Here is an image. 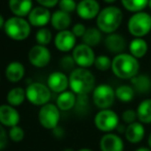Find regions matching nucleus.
<instances>
[{"mask_svg": "<svg viewBox=\"0 0 151 151\" xmlns=\"http://www.w3.org/2000/svg\"><path fill=\"white\" fill-rule=\"evenodd\" d=\"M96 79L93 74L86 68L73 69L69 75V86L76 96L88 95L95 90Z\"/></svg>", "mask_w": 151, "mask_h": 151, "instance_id": "1", "label": "nucleus"}, {"mask_svg": "<svg viewBox=\"0 0 151 151\" xmlns=\"http://www.w3.org/2000/svg\"><path fill=\"white\" fill-rule=\"evenodd\" d=\"M111 69L113 74L120 79H129L138 75L140 69V64L138 59L131 54L116 55L112 60Z\"/></svg>", "mask_w": 151, "mask_h": 151, "instance_id": "2", "label": "nucleus"}, {"mask_svg": "<svg viewBox=\"0 0 151 151\" xmlns=\"http://www.w3.org/2000/svg\"><path fill=\"white\" fill-rule=\"evenodd\" d=\"M123 14L120 8L116 6H108L100 12L97 17V26L99 30L104 33H114L119 28L122 22Z\"/></svg>", "mask_w": 151, "mask_h": 151, "instance_id": "3", "label": "nucleus"}, {"mask_svg": "<svg viewBox=\"0 0 151 151\" xmlns=\"http://www.w3.org/2000/svg\"><path fill=\"white\" fill-rule=\"evenodd\" d=\"M3 28L6 35L17 41L27 39L31 33V25L25 19L20 17L9 18L5 22Z\"/></svg>", "mask_w": 151, "mask_h": 151, "instance_id": "4", "label": "nucleus"}, {"mask_svg": "<svg viewBox=\"0 0 151 151\" xmlns=\"http://www.w3.org/2000/svg\"><path fill=\"white\" fill-rule=\"evenodd\" d=\"M127 29L136 38H142L147 35L151 30V16L144 12H136L129 18Z\"/></svg>", "mask_w": 151, "mask_h": 151, "instance_id": "5", "label": "nucleus"}, {"mask_svg": "<svg viewBox=\"0 0 151 151\" xmlns=\"http://www.w3.org/2000/svg\"><path fill=\"white\" fill-rule=\"evenodd\" d=\"M26 98L31 104L42 107L48 104L52 98V91L45 84L33 82L26 88Z\"/></svg>", "mask_w": 151, "mask_h": 151, "instance_id": "6", "label": "nucleus"}, {"mask_svg": "<svg viewBox=\"0 0 151 151\" xmlns=\"http://www.w3.org/2000/svg\"><path fill=\"white\" fill-rule=\"evenodd\" d=\"M115 90L109 84H99L93 91V104L99 109H109L115 101Z\"/></svg>", "mask_w": 151, "mask_h": 151, "instance_id": "7", "label": "nucleus"}, {"mask_svg": "<svg viewBox=\"0 0 151 151\" xmlns=\"http://www.w3.org/2000/svg\"><path fill=\"white\" fill-rule=\"evenodd\" d=\"M95 125L99 131L103 133H110L119 125V116L111 109L100 110L95 116Z\"/></svg>", "mask_w": 151, "mask_h": 151, "instance_id": "8", "label": "nucleus"}, {"mask_svg": "<svg viewBox=\"0 0 151 151\" xmlns=\"http://www.w3.org/2000/svg\"><path fill=\"white\" fill-rule=\"evenodd\" d=\"M60 109L55 104H46L42 106L38 113V120L40 124L46 129H55L58 127L60 121Z\"/></svg>", "mask_w": 151, "mask_h": 151, "instance_id": "9", "label": "nucleus"}, {"mask_svg": "<svg viewBox=\"0 0 151 151\" xmlns=\"http://www.w3.org/2000/svg\"><path fill=\"white\" fill-rule=\"evenodd\" d=\"M72 57L76 65L79 66V68H86V69L93 66L96 60L93 48L84 43L78 44L74 47L72 52Z\"/></svg>", "mask_w": 151, "mask_h": 151, "instance_id": "10", "label": "nucleus"}, {"mask_svg": "<svg viewBox=\"0 0 151 151\" xmlns=\"http://www.w3.org/2000/svg\"><path fill=\"white\" fill-rule=\"evenodd\" d=\"M50 52L47 47L43 45L36 44L29 50L28 59L29 62L37 68H43L47 66L50 62Z\"/></svg>", "mask_w": 151, "mask_h": 151, "instance_id": "11", "label": "nucleus"}, {"mask_svg": "<svg viewBox=\"0 0 151 151\" xmlns=\"http://www.w3.org/2000/svg\"><path fill=\"white\" fill-rule=\"evenodd\" d=\"M76 12L79 18L83 20H91L99 16L100 4L97 0H81L77 3Z\"/></svg>", "mask_w": 151, "mask_h": 151, "instance_id": "12", "label": "nucleus"}, {"mask_svg": "<svg viewBox=\"0 0 151 151\" xmlns=\"http://www.w3.org/2000/svg\"><path fill=\"white\" fill-rule=\"evenodd\" d=\"M52 19L50 10L43 6H36L31 10L28 14L29 24L34 27H43L47 25V23Z\"/></svg>", "mask_w": 151, "mask_h": 151, "instance_id": "13", "label": "nucleus"}, {"mask_svg": "<svg viewBox=\"0 0 151 151\" xmlns=\"http://www.w3.org/2000/svg\"><path fill=\"white\" fill-rule=\"evenodd\" d=\"M76 43V37L72 31L69 30H64L60 31L56 35L55 38V45L59 50L64 52H70V50H74Z\"/></svg>", "mask_w": 151, "mask_h": 151, "instance_id": "14", "label": "nucleus"}, {"mask_svg": "<svg viewBox=\"0 0 151 151\" xmlns=\"http://www.w3.org/2000/svg\"><path fill=\"white\" fill-rule=\"evenodd\" d=\"M20 122V113L10 105H0V124L14 127Z\"/></svg>", "mask_w": 151, "mask_h": 151, "instance_id": "15", "label": "nucleus"}, {"mask_svg": "<svg viewBox=\"0 0 151 151\" xmlns=\"http://www.w3.org/2000/svg\"><path fill=\"white\" fill-rule=\"evenodd\" d=\"M47 86L54 93H61L66 91L69 86V77H67L63 72H52L47 78Z\"/></svg>", "mask_w": 151, "mask_h": 151, "instance_id": "16", "label": "nucleus"}, {"mask_svg": "<svg viewBox=\"0 0 151 151\" xmlns=\"http://www.w3.org/2000/svg\"><path fill=\"white\" fill-rule=\"evenodd\" d=\"M101 151H123L124 143L122 139L116 134H105L100 140Z\"/></svg>", "mask_w": 151, "mask_h": 151, "instance_id": "17", "label": "nucleus"}, {"mask_svg": "<svg viewBox=\"0 0 151 151\" xmlns=\"http://www.w3.org/2000/svg\"><path fill=\"white\" fill-rule=\"evenodd\" d=\"M125 139L132 144H138L145 137V127L143 123L136 121L125 127Z\"/></svg>", "mask_w": 151, "mask_h": 151, "instance_id": "18", "label": "nucleus"}, {"mask_svg": "<svg viewBox=\"0 0 151 151\" xmlns=\"http://www.w3.org/2000/svg\"><path fill=\"white\" fill-rule=\"evenodd\" d=\"M125 45H127L125 39L120 34L111 33L105 38L106 48L112 54H122V52L125 48Z\"/></svg>", "mask_w": 151, "mask_h": 151, "instance_id": "19", "label": "nucleus"}, {"mask_svg": "<svg viewBox=\"0 0 151 151\" xmlns=\"http://www.w3.org/2000/svg\"><path fill=\"white\" fill-rule=\"evenodd\" d=\"M8 4H9V8L12 14L20 18L28 16L33 9L32 0H9Z\"/></svg>", "mask_w": 151, "mask_h": 151, "instance_id": "20", "label": "nucleus"}, {"mask_svg": "<svg viewBox=\"0 0 151 151\" xmlns=\"http://www.w3.org/2000/svg\"><path fill=\"white\" fill-rule=\"evenodd\" d=\"M76 102H77V97L75 93L72 91H66L59 93L56 105L62 111H68L76 105Z\"/></svg>", "mask_w": 151, "mask_h": 151, "instance_id": "21", "label": "nucleus"}, {"mask_svg": "<svg viewBox=\"0 0 151 151\" xmlns=\"http://www.w3.org/2000/svg\"><path fill=\"white\" fill-rule=\"evenodd\" d=\"M71 17L68 12H65L63 10L59 9L55 12L52 14V19H50V23L52 26L54 27L56 30L64 31L67 30L68 27L71 24Z\"/></svg>", "mask_w": 151, "mask_h": 151, "instance_id": "22", "label": "nucleus"}, {"mask_svg": "<svg viewBox=\"0 0 151 151\" xmlns=\"http://www.w3.org/2000/svg\"><path fill=\"white\" fill-rule=\"evenodd\" d=\"M25 75V67L20 62H12L5 69V76L10 82H19Z\"/></svg>", "mask_w": 151, "mask_h": 151, "instance_id": "23", "label": "nucleus"}, {"mask_svg": "<svg viewBox=\"0 0 151 151\" xmlns=\"http://www.w3.org/2000/svg\"><path fill=\"white\" fill-rule=\"evenodd\" d=\"M131 83L136 93H148L151 91V78L145 74H138L131 79Z\"/></svg>", "mask_w": 151, "mask_h": 151, "instance_id": "24", "label": "nucleus"}, {"mask_svg": "<svg viewBox=\"0 0 151 151\" xmlns=\"http://www.w3.org/2000/svg\"><path fill=\"white\" fill-rule=\"evenodd\" d=\"M138 120L141 123H151V99H146L138 105L137 108Z\"/></svg>", "mask_w": 151, "mask_h": 151, "instance_id": "25", "label": "nucleus"}, {"mask_svg": "<svg viewBox=\"0 0 151 151\" xmlns=\"http://www.w3.org/2000/svg\"><path fill=\"white\" fill-rule=\"evenodd\" d=\"M148 50V44L142 38H135L129 43V52L136 59H141L146 55Z\"/></svg>", "mask_w": 151, "mask_h": 151, "instance_id": "26", "label": "nucleus"}, {"mask_svg": "<svg viewBox=\"0 0 151 151\" xmlns=\"http://www.w3.org/2000/svg\"><path fill=\"white\" fill-rule=\"evenodd\" d=\"M6 99H7L8 105L12 106V107L20 106L21 104L24 103L25 99H26V91L20 86L14 88L8 91Z\"/></svg>", "mask_w": 151, "mask_h": 151, "instance_id": "27", "label": "nucleus"}, {"mask_svg": "<svg viewBox=\"0 0 151 151\" xmlns=\"http://www.w3.org/2000/svg\"><path fill=\"white\" fill-rule=\"evenodd\" d=\"M135 90L132 86L122 84L115 90V97L121 103H129L135 98Z\"/></svg>", "mask_w": 151, "mask_h": 151, "instance_id": "28", "label": "nucleus"}, {"mask_svg": "<svg viewBox=\"0 0 151 151\" xmlns=\"http://www.w3.org/2000/svg\"><path fill=\"white\" fill-rule=\"evenodd\" d=\"M102 40V33L99 30V28H88L84 33V35L82 36V41L84 44L88 46H96L101 42Z\"/></svg>", "mask_w": 151, "mask_h": 151, "instance_id": "29", "label": "nucleus"}, {"mask_svg": "<svg viewBox=\"0 0 151 151\" xmlns=\"http://www.w3.org/2000/svg\"><path fill=\"white\" fill-rule=\"evenodd\" d=\"M121 3L129 12H140L148 5L149 0H121Z\"/></svg>", "mask_w": 151, "mask_h": 151, "instance_id": "30", "label": "nucleus"}, {"mask_svg": "<svg viewBox=\"0 0 151 151\" xmlns=\"http://www.w3.org/2000/svg\"><path fill=\"white\" fill-rule=\"evenodd\" d=\"M36 41L39 45H43L45 46L46 44H48L52 40V32H50L48 29H45V28H42L40 30L37 31L36 33Z\"/></svg>", "mask_w": 151, "mask_h": 151, "instance_id": "31", "label": "nucleus"}, {"mask_svg": "<svg viewBox=\"0 0 151 151\" xmlns=\"http://www.w3.org/2000/svg\"><path fill=\"white\" fill-rule=\"evenodd\" d=\"M93 65L100 71H107V70H109L111 68L112 60H110L109 57L105 56V55H102V56H99L96 58Z\"/></svg>", "mask_w": 151, "mask_h": 151, "instance_id": "32", "label": "nucleus"}, {"mask_svg": "<svg viewBox=\"0 0 151 151\" xmlns=\"http://www.w3.org/2000/svg\"><path fill=\"white\" fill-rule=\"evenodd\" d=\"M8 136L14 142H21L25 137V132L19 125H16L14 127H10L9 132H8Z\"/></svg>", "mask_w": 151, "mask_h": 151, "instance_id": "33", "label": "nucleus"}, {"mask_svg": "<svg viewBox=\"0 0 151 151\" xmlns=\"http://www.w3.org/2000/svg\"><path fill=\"white\" fill-rule=\"evenodd\" d=\"M59 6H60L61 10L70 14V12L76 10L77 4H76V2L74 0H60L59 1Z\"/></svg>", "mask_w": 151, "mask_h": 151, "instance_id": "34", "label": "nucleus"}, {"mask_svg": "<svg viewBox=\"0 0 151 151\" xmlns=\"http://www.w3.org/2000/svg\"><path fill=\"white\" fill-rule=\"evenodd\" d=\"M121 118L124 122H127V124H131L133 122H136V119H138L137 116V111L133 109H127L125 111L122 112L121 114Z\"/></svg>", "mask_w": 151, "mask_h": 151, "instance_id": "35", "label": "nucleus"}, {"mask_svg": "<svg viewBox=\"0 0 151 151\" xmlns=\"http://www.w3.org/2000/svg\"><path fill=\"white\" fill-rule=\"evenodd\" d=\"M61 67L65 70H71L75 65V61H74L72 56H65L61 59Z\"/></svg>", "mask_w": 151, "mask_h": 151, "instance_id": "36", "label": "nucleus"}, {"mask_svg": "<svg viewBox=\"0 0 151 151\" xmlns=\"http://www.w3.org/2000/svg\"><path fill=\"white\" fill-rule=\"evenodd\" d=\"M86 26L83 24H80V23L75 24L73 26V28H72V33L75 35V37H82L84 35V33H86Z\"/></svg>", "mask_w": 151, "mask_h": 151, "instance_id": "37", "label": "nucleus"}, {"mask_svg": "<svg viewBox=\"0 0 151 151\" xmlns=\"http://www.w3.org/2000/svg\"><path fill=\"white\" fill-rule=\"evenodd\" d=\"M6 143H7V134H6L3 125L0 124V151L5 147Z\"/></svg>", "mask_w": 151, "mask_h": 151, "instance_id": "38", "label": "nucleus"}, {"mask_svg": "<svg viewBox=\"0 0 151 151\" xmlns=\"http://www.w3.org/2000/svg\"><path fill=\"white\" fill-rule=\"evenodd\" d=\"M38 3L43 7H54L57 3H59L60 0H36Z\"/></svg>", "mask_w": 151, "mask_h": 151, "instance_id": "39", "label": "nucleus"}, {"mask_svg": "<svg viewBox=\"0 0 151 151\" xmlns=\"http://www.w3.org/2000/svg\"><path fill=\"white\" fill-rule=\"evenodd\" d=\"M135 151H151V149L149 147H139V148H137Z\"/></svg>", "mask_w": 151, "mask_h": 151, "instance_id": "40", "label": "nucleus"}, {"mask_svg": "<svg viewBox=\"0 0 151 151\" xmlns=\"http://www.w3.org/2000/svg\"><path fill=\"white\" fill-rule=\"evenodd\" d=\"M4 24H5V21H4L3 17L0 14V29H1L2 27H4Z\"/></svg>", "mask_w": 151, "mask_h": 151, "instance_id": "41", "label": "nucleus"}, {"mask_svg": "<svg viewBox=\"0 0 151 151\" xmlns=\"http://www.w3.org/2000/svg\"><path fill=\"white\" fill-rule=\"evenodd\" d=\"M148 146H149V148L151 149V133H150L149 137H148Z\"/></svg>", "mask_w": 151, "mask_h": 151, "instance_id": "42", "label": "nucleus"}, {"mask_svg": "<svg viewBox=\"0 0 151 151\" xmlns=\"http://www.w3.org/2000/svg\"><path fill=\"white\" fill-rule=\"evenodd\" d=\"M78 151H93V150L90 149V148H81V149H79Z\"/></svg>", "mask_w": 151, "mask_h": 151, "instance_id": "43", "label": "nucleus"}, {"mask_svg": "<svg viewBox=\"0 0 151 151\" xmlns=\"http://www.w3.org/2000/svg\"><path fill=\"white\" fill-rule=\"evenodd\" d=\"M105 2H107V3H112V2L116 1V0H104Z\"/></svg>", "mask_w": 151, "mask_h": 151, "instance_id": "44", "label": "nucleus"}, {"mask_svg": "<svg viewBox=\"0 0 151 151\" xmlns=\"http://www.w3.org/2000/svg\"><path fill=\"white\" fill-rule=\"evenodd\" d=\"M64 151H74V150H73V149H71V148H66V149L64 150Z\"/></svg>", "mask_w": 151, "mask_h": 151, "instance_id": "45", "label": "nucleus"}, {"mask_svg": "<svg viewBox=\"0 0 151 151\" xmlns=\"http://www.w3.org/2000/svg\"><path fill=\"white\" fill-rule=\"evenodd\" d=\"M148 6H149L150 9H151V0H149V3H148Z\"/></svg>", "mask_w": 151, "mask_h": 151, "instance_id": "46", "label": "nucleus"}]
</instances>
